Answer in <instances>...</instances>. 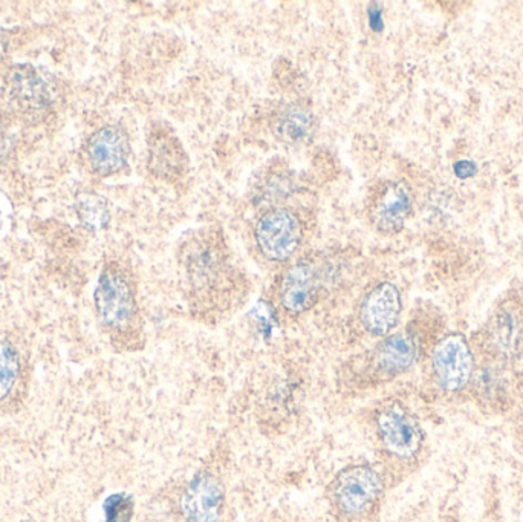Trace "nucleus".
Segmentation results:
<instances>
[{
	"instance_id": "1",
	"label": "nucleus",
	"mask_w": 523,
	"mask_h": 522,
	"mask_svg": "<svg viewBox=\"0 0 523 522\" xmlns=\"http://www.w3.org/2000/svg\"><path fill=\"white\" fill-rule=\"evenodd\" d=\"M384 495V480L371 464H352L335 475L328 498L335 515L346 522H368Z\"/></svg>"
},
{
	"instance_id": "2",
	"label": "nucleus",
	"mask_w": 523,
	"mask_h": 522,
	"mask_svg": "<svg viewBox=\"0 0 523 522\" xmlns=\"http://www.w3.org/2000/svg\"><path fill=\"white\" fill-rule=\"evenodd\" d=\"M182 268L189 293L212 296L230 275L225 245L215 233H199L182 248Z\"/></svg>"
},
{
	"instance_id": "3",
	"label": "nucleus",
	"mask_w": 523,
	"mask_h": 522,
	"mask_svg": "<svg viewBox=\"0 0 523 522\" xmlns=\"http://www.w3.org/2000/svg\"><path fill=\"white\" fill-rule=\"evenodd\" d=\"M375 431L384 454L392 460L410 463L423 449L424 434L420 421L401 403H387L378 409Z\"/></svg>"
},
{
	"instance_id": "4",
	"label": "nucleus",
	"mask_w": 523,
	"mask_h": 522,
	"mask_svg": "<svg viewBox=\"0 0 523 522\" xmlns=\"http://www.w3.org/2000/svg\"><path fill=\"white\" fill-rule=\"evenodd\" d=\"M94 301L103 327L118 333L134 327L138 316L134 287L117 265L104 268L95 288Z\"/></svg>"
},
{
	"instance_id": "5",
	"label": "nucleus",
	"mask_w": 523,
	"mask_h": 522,
	"mask_svg": "<svg viewBox=\"0 0 523 522\" xmlns=\"http://www.w3.org/2000/svg\"><path fill=\"white\" fill-rule=\"evenodd\" d=\"M254 238L259 252L268 261H290L302 244V224L291 210H270L257 221Z\"/></svg>"
},
{
	"instance_id": "6",
	"label": "nucleus",
	"mask_w": 523,
	"mask_h": 522,
	"mask_svg": "<svg viewBox=\"0 0 523 522\" xmlns=\"http://www.w3.org/2000/svg\"><path fill=\"white\" fill-rule=\"evenodd\" d=\"M326 271L323 262L303 258L285 271L279 285V302L288 314L306 313L322 294Z\"/></svg>"
},
{
	"instance_id": "7",
	"label": "nucleus",
	"mask_w": 523,
	"mask_h": 522,
	"mask_svg": "<svg viewBox=\"0 0 523 522\" xmlns=\"http://www.w3.org/2000/svg\"><path fill=\"white\" fill-rule=\"evenodd\" d=\"M433 379L447 392L462 391L472 382L475 359L462 334L453 333L436 343L432 354Z\"/></svg>"
},
{
	"instance_id": "8",
	"label": "nucleus",
	"mask_w": 523,
	"mask_h": 522,
	"mask_svg": "<svg viewBox=\"0 0 523 522\" xmlns=\"http://www.w3.org/2000/svg\"><path fill=\"white\" fill-rule=\"evenodd\" d=\"M225 487L212 472H199L179 498L184 522H219L224 510Z\"/></svg>"
},
{
	"instance_id": "9",
	"label": "nucleus",
	"mask_w": 523,
	"mask_h": 522,
	"mask_svg": "<svg viewBox=\"0 0 523 522\" xmlns=\"http://www.w3.org/2000/svg\"><path fill=\"white\" fill-rule=\"evenodd\" d=\"M403 302L394 284L381 282L372 288L360 305V322L371 336L387 337L400 320Z\"/></svg>"
},
{
	"instance_id": "10",
	"label": "nucleus",
	"mask_w": 523,
	"mask_h": 522,
	"mask_svg": "<svg viewBox=\"0 0 523 522\" xmlns=\"http://www.w3.org/2000/svg\"><path fill=\"white\" fill-rule=\"evenodd\" d=\"M412 209V190L406 181H387L372 200V226L383 235H395L403 230Z\"/></svg>"
},
{
	"instance_id": "11",
	"label": "nucleus",
	"mask_w": 523,
	"mask_h": 522,
	"mask_svg": "<svg viewBox=\"0 0 523 522\" xmlns=\"http://www.w3.org/2000/svg\"><path fill=\"white\" fill-rule=\"evenodd\" d=\"M8 88L14 102L25 111L39 112L54 102L57 86L51 74L31 65L14 66L8 76Z\"/></svg>"
},
{
	"instance_id": "12",
	"label": "nucleus",
	"mask_w": 523,
	"mask_h": 522,
	"mask_svg": "<svg viewBox=\"0 0 523 522\" xmlns=\"http://www.w3.org/2000/svg\"><path fill=\"white\" fill-rule=\"evenodd\" d=\"M86 152L91 169L100 177H111L126 167L130 154L129 138L120 126L109 124L92 135Z\"/></svg>"
},
{
	"instance_id": "13",
	"label": "nucleus",
	"mask_w": 523,
	"mask_h": 522,
	"mask_svg": "<svg viewBox=\"0 0 523 522\" xmlns=\"http://www.w3.org/2000/svg\"><path fill=\"white\" fill-rule=\"evenodd\" d=\"M418 357V343L410 333L387 336L375 350L374 368L381 379H394L412 368Z\"/></svg>"
},
{
	"instance_id": "14",
	"label": "nucleus",
	"mask_w": 523,
	"mask_h": 522,
	"mask_svg": "<svg viewBox=\"0 0 523 522\" xmlns=\"http://www.w3.org/2000/svg\"><path fill=\"white\" fill-rule=\"evenodd\" d=\"M186 152L169 131L153 132L149 143V169L161 180L175 181L186 169Z\"/></svg>"
},
{
	"instance_id": "15",
	"label": "nucleus",
	"mask_w": 523,
	"mask_h": 522,
	"mask_svg": "<svg viewBox=\"0 0 523 522\" xmlns=\"http://www.w3.org/2000/svg\"><path fill=\"white\" fill-rule=\"evenodd\" d=\"M316 131V120L311 109L294 103L280 109L274 117L273 132L282 143L299 146L306 143Z\"/></svg>"
},
{
	"instance_id": "16",
	"label": "nucleus",
	"mask_w": 523,
	"mask_h": 522,
	"mask_svg": "<svg viewBox=\"0 0 523 522\" xmlns=\"http://www.w3.org/2000/svg\"><path fill=\"white\" fill-rule=\"evenodd\" d=\"M490 337L494 348L502 356L514 357L519 354L522 346V331L516 317L508 311H502L494 317Z\"/></svg>"
},
{
	"instance_id": "17",
	"label": "nucleus",
	"mask_w": 523,
	"mask_h": 522,
	"mask_svg": "<svg viewBox=\"0 0 523 522\" xmlns=\"http://www.w3.org/2000/svg\"><path fill=\"white\" fill-rule=\"evenodd\" d=\"M75 212L88 229L104 230L111 222V210L106 198L94 192H83L75 201Z\"/></svg>"
},
{
	"instance_id": "18",
	"label": "nucleus",
	"mask_w": 523,
	"mask_h": 522,
	"mask_svg": "<svg viewBox=\"0 0 523 522\" xmlns=\"http://www.w3.org/2000/svg\"><path fill=\"white\" fill-rule=\"evenodd\" d=\"M20 374V359L10 342L0 340V400L7 399Z\"/></svg>"
},
{
	"instance_id": "19",
	"label": "nucleus",
	"mask_w": 523,
	"mask_h": 522,
	"mask_svg": "<svg viewBox=\"0 0 523 522\" xmlns=\"http://www.w3.org/2000/svg\"><path fill=\"white\" fill-rule=\"evenodd\" d=\"M104 522H130L134 516V500L127 493H114L104 501Z\"/></svg>"
},
{
	"instance_id": "20",
	"label": "nucleus",
	"mask_w": 523,
	"mask_h": 522,
	"mask_svg": "<svg viewBox=\"0 0 523 522\" xmlns=\"http://www.w3.org/2000/svg\"><path fill=\"white\" fill-rule=\"evenodd\" d=\"M453 172H455L456 177L459 180H468V178H473L478 172V167L473 161L461 160L458 163H455L453 166Z\"/></svg>"
},
{
	"instance_id": "21",
	"label": "nucleus",
	"mask_w": 523,
	"mask_h": 522,
	"mask_svg": "<svg viewBox=\"0 0 523 522\" xmlns=\"http://www.w3.org/2000/svg\"><path fill=\"white\" fill-rule=\"evenodd\" d=\"M369 19H371V28L374 30H381L383 28V22H381V10H378L375 5H372L369 10Z\"/></svg>"
},
{
	"instance_id": "22",
	"label": "nucleus",
	"mask_w": 523,
	"mask_h": 522,
	"mask_svg": "<svg viewBox=\"0 0 523 522\" xmlns=\"http://www.w3.org/2000/svg\"><path fill=\"white\" fill-rule=\"evenodd\" d=\"M8 48V39L7 36H5V33H2L0 31V59L5 56V53H7Z\"/></svg>"
}]
</instances>
